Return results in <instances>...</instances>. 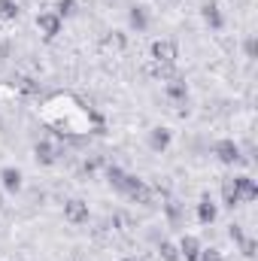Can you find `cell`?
Segmentation results:
<instances>
[{"instance_id": "obj_1", "label": "cell", "mask_w": 258, "mask_h": 261, "mask_svg": "<svg viewBox=\"0 0 258 261\" xmlns=\"http://www.w3.org/2000/svg\"><path fill=\"white\" fill-rule=\"evenodd\" d=\"M149 52H152V61H155V64H164V67L176 64V58H179V49H176L173 40H155Z\"/></svg>"}, {"instance_id": "obj_2", "label": "cell", "mask_w": 258, "mask_h": 261, "mask_svg": "<svg viewBox=\"0 0 258 261\" xmlns=\"http://www.w3.org/2000/svg\"><path fill=\"white\" fill-rule=\"evenodd\" d=\"M213 155H216L222 164H240V161H246V158L240 155V146H237L234 140H228V137L213 146Z\"/></svg>"}, {"instance_id": "obj_3", "label": "cell", "mask_w": 258, "mask_h": 261, "mask_svg": "<svg viewBox=\"0 0 258 261\" xmlns=\"http://www.w3.org/2000/svg\"><path fill=\"white\" fill-rule=\"evenodd\" d=\"M37 28H40V34H43L46 40H55V37L61 34V28H64V18H61L58 12H40V15H37Z\"/></svg>"}, {"instance_id": "obj_4", "label": "cell", "mask_w": 258, "mask_h": 261, "mask_svg": "<svg viewBox=\"0 0 258 261\" xmlns=\"http://www.w3.org/2000/svg\"><path fill=\"white\" fill-rule=\"evenodd\" d=\"M231 179H234V189H237V195H240L243 203L258 200V182L249 176V173H237V176H231Z\"/></svg>"}, {"instance_id": "obj_5", "label": "cell", "mask_w": 258, "mask_h": 261, "mask_svg": "<svg viewBox=\"0 0 258 261\" xmlns=\"http://www.w3.org/2000/svg\"><path fill=\"white\" fill-rule=\"evenodd\" d=\"M64 219L70 225H85L88 222V203L79 200V197H70L64 203Z\"/></svg>"}, {"instance_id": "obj_6", "label": "cell", "mask_w": 258, "mask_h": 261, "mask_svg": "<svg viewBox=\"0 0 258 261\" xmlns=\"http://www.w3.org/2000/svg\"><path fill=\"white\" fill-rule=\"evenodd\" d=\"M170 140H173V134H170V128H152L149 130V149L152 152H167L170 149Z\"/></svg>"}, {"instance_id": "obj_7", "label": "cell", "mask_w": 258, "mask_h": 261, "mask_svg": "<svg viewBox=\"0 0 258 261\" xmlns=\"http://www.w3.org/2000/svg\"><path fill=\"white\" fill-rule=\"evenodd\" d=\"M34 158L43 164V167H52L55 161H58V149L52 146V143H46V140H40L37 146H34Z\"/></svg>"}, {"instance_id": "obj_8", "label": "cell", "mask_w": 258, "mask_h": 261, "mask_svg": "<svg viewBox=\"0 0 258 261\" xmlns=\"http://www.w3.org/2000/svg\"><path fill=\"white\" fill-rule=\"evenodd\" d=\"M200 240L194 237V234H186L183 240H179V258H186V261H197V255H200Z\"/></svg>"}, {"instance_id": "obj_9", "label": "cell", "mask_w": 258, "mask_h": 261, "mask_svg": "<svg viewBox=\"0 0 258 261\" xmlns=\"http://www.w3.org/2000/svg\"><path fill=\"white\" fill-rule=\"evenodd\" d=\"M200 15H203V21H207L210 31H222V28H225V18H222V12H219L216 3H207V6L200 9Z\"/></svg>"}, {"instance_id": "obj_10", "label": "cell", "mask_w": 258, "mask_h": 261, "mask_svg": "<svg viewBox=\"0 0 258 261\" xmlns=\"http://www.w3.org/2000/svg\"><path fill=\"white\" fill-rule=\"evenodd\" d=\"M167 97L176 100V103H186V100H189V85H186V79L173 76V79L167 82Z\"/></svg>"}, {"instance_id": "obj_11", "label": "cell", "mask_w": 258, "mask_h": 261, "mask_svg": "<svg viewBox=\"0 0 258 261\" xmlns=\"http://www.w3.org/2000/svg\"><path fill=\"white\" fill-rule=\"evenodd\" d=\"M0 182H3L6 192H18L21 189V170L18 167H3L0 170Z\"/></svg>"}, {"instance_id": "obj_12", "label": "cell", "mask_w": 258, "mask_h": 261, "mask_svg": "<svg viewBox=\"0 0 258 261\" xmlns=\"http://www.w3.org/2000/svg\"><path fill=\"white\" fill-rule=\"evenodd\" d=\"M216 216H219L216 203H213L210 197H203V200L197 203V222H200V225H213V222H216Z\"/></svg>"}, {"instance_id": "obj_13", "label": "cell", "mask_w": 258, "mask_h": 261, "mask_svg": "<svg viewBox=\"0 0 258 261\" xmlns=\"http://www.w3.org/2000/svg\"><path fill=\"white\" fill-rule=\"evenodd\" d=\"M128 24L134 28V31H137V34H143V31L149 28V18H146V9H143V6H131Z\"/></svg>"}, {"instance_id": "obj_14", "label": "cell", "mask_w": 258, "mask_h": 261, "mask_svg": "<svg viewBox=\"0 0 258 261\" xmlns=\"http://www.w3.org/2000/svg\"><path fill=\"white\" fill-rule=\"evenodd\" d=\"M222 203H225L228 210H234V206L243 203L240 195H237V189H234V179H225V182H222Z\"/></svg>"}, {"instance_id": "obj_15", "label": "cell", "mask_w": 258, "mask_h": 261, "mask_svg": "<svg viewBox=\"0 0 258 261\" xmlns=\"http://www.w3.org/2000/svg\"><path fill=\"white\" fill-rule=\"evenodd\" d=\"M107 179H110V186H113L116 192H125V179H128V173H125L122 167H110V170H107Z\"/></svg>"}, {"instance_id": "obj_16", "label": "cell", "mask_w": 258, "mask_h": 261, "mask_svg": "<svg viewBox=\"0 0 258 261\" xmlns=\"http://www.w3.org/2000/svg\"><path fill=\"white\" fill-rule=\"evenodd\" d=\"M158 255H161V261H179V246H173L170 240H161L158 243Z\"/></svg>"}, {"instance_id": "obj_17", "label": "cell", "mask_w": 258, "mask_h": 261, "mask_svg": "<svg viewBox=\"0 0 258 261\" xmlns=\"http://www.w3.org/2000/svg\"><path fill=\"white\" fill-rule=\"evenodd\" d=\"M18 12H21V9H18L15 0H0V18H3V21H15Z\"/></svg>"}, {"instance_id": "obj_18", "label": "cell", "mask_w": 258, "mask_h": 261, "mask_svg": "<svg viewBox=\"0 0 258 261\" xmlns=\"http://www.w3.org/2000/svg\"><path fill=\"white\" fill-rule=\"evenodd\" d=\"M255 249H258V243L252 240V237H243V240H240V252H243V258H249V261H252V258L258 255Z\"/></svg>"}, {"instance_id": "obj_19", "label": "cell", "mask_w": 258, "mask_h": 261, "mask_svg": "<svg viewBox=\"0 0 258 261\" xmlns=\"http://www.w3.org/2000/svg\"><path fill=\"white\" fill-rule=\"evenodd\" d=\"M15 85H18L24 94H34V91H40V85H34V79H28V76H18V79H15Z\"/></svg>"}, {"instance_id": "obj_20", "label": "cell", "mask_w": 258, "mask_h": 261, "mask_svg": "<svg viewBox=\"0 0 258 261\" xmlns=\"http://www.w3.org/2000/svg\"><path fill=\"white\" fill-rule=\"evenodd\" d=\"M197 261H225V258H222V252H219V249H200Z\"/></svg>"}, {"instance_id": "obj_21", "label": "cell", "mask_w": 258, "mask_h": 261, "mask_svg": "<svg viewBox=\"0 0 258 261\" xmlns=\"http://www.w3.org/2000/svg\"><path fill=\"white\" fill-rule=\"evenodd\" d=\"M228 237H231L234 243H240V240L246 237V234H243V225H237V222H234V225H228Z\"/></svg>"}, {"instance_id": "obj_22", "label": "cell", "mask_w": 258, "mask_h": 261, "mask_svg": "<svg viewBox=\"0 0 258 261\" xmlns=\"http://www.w3.org/2000/svg\"><path fill=\"white\" fill-rule=\"evenodd\" d=\"M55 12H58V15H61V18H64V15H73V12H76V6H73V0H61V3H58V9H55Z\"/></svg>"}, {"instance_id": "obj_23", "label": "cell", "mask_w": 258, "mask_h": 261, "mask_svg": "<svg viewBox=\"0 0 258 261\" xmlns=\"http://www.w3.org/2000/svg\"><path fill=\"white\" fill-rule=\"evenodd\" d=\"M255 55H258V49H255V37H249V40H246V58L252 61Z\"/></svg>"}, {"instance_id": "obj_24", "label": "cell", "mask_w": 258, "mask_h": 261, "mask_svg": "<svg viewBox=\"0 0 258 261\" xmlns=\"http://www.w3.org/2000/svg\"><path fill=\"white\" fill-rule=\"evenodd\" d=\"M0 210H3V197H0Z\"/></svg>"}, {"instance_id": "obj_25", "label": "cell", "mask_w": 258, "mask_h": 261, "mask_svg": "<svg viewBox=\"0 0 258 261\" xmlns=\"http://www.w3.org/2000/svg\"><path fill=\"white\" fill-rule=\"evenodd\" d=\"M125 261H137V258H125Z\"/></svg>"}]
</instances>
